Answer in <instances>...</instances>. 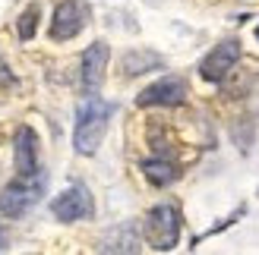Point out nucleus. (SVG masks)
<instances>
[{
  "label": "nucleus",
  "instance_id": "12",
  "mask_svg": "<svg viewBox=\"0 0 259 255\" xmlns=\"http://www.w3.org/2000/svg\"><path fill=\"white\" fill-rule=\"evenodd\" d=\"M38 13H41V10H38V4H35V7H29L19 16V38H22V41H29V38L35 35V29H38Z\"/></svg>",
  "mask_w": 259,
  "mask_h": 255
},
{
  "label": "nucleus",
  "instance_id": "9",
  "mask_svg": "<svg viewBox=\"0 0 259 255\" xmlns=\"http://www.w3.org/2000/svg\"><path fill=\"white\" fill-rule=\"evenodd\" d=\"M13 155H16V170L19 176H32L38 173V139L29 126H19L16 130V145H13Z\"/></svg>",
  "mask_w": 259,
  "mask_h": 255
},
{
  "label": "nucleus",
  "instance_id": "8",
  "mask_svg": "<svg viewBox=\"0 0 259 255\" xmlns=\"http://www.w3.org/2000/svg\"><path fill=\"white\" fill-rule=\"evenodd\" d=\"M108 57H111V50L105 41H95L92 47H85V54H82V88H85V95H98L101 82H105Z\"/></svg>",
  "mask_w": 259,
  "mask_h": 255
},
{
  "label": "nucleus",
  "instance_id": "6",
  "mask_svg": "<svg viewBox=\"0 0 259 255\" xmlns=\"http://www.w3.org/2000/svg\"><path fill=\"white\" fill-rule=\"evenodd\" d=\"M51 211H54L57 221H79L92 214V196H89L85 186H70L51 202Z\"/></svg>",
  "mask_w": 259,
  "mask_h": 255
},
{
  "label": "nucleus",
  "instance_id": "7",
  "mask_svg": "<svg viewBox=\"0 0 259 255\" xmlns=\"http://www.w3.org/2000/svg\"><path fill=\"white\" fill-rule=\"evenodd\" d=\"M184 98H187V85L184 79H174V76H167V79L161 82H155L149 88H142V95L136 98V104L139 107H174V104H184Z\"/></svg>",
  "mask_w": 259,
  "mask_h": 255
},
{
  "label": "nucleus",
  "instance_id": "14",
  "mask_svg": "<svg viewBox=\"0 0 259 255\" xmlns=\"http://www.w3.org/2000/svg\"><path fill=\"white\" fill-rule=\"evenodd\" d=\"M0 246H4V239H0Z\"/></svg>",
  "mask_w": 259,
  "mask_h": 255
},
{
  "label": "nucleus",
  "instance_id": "2",
  "mask_svg": "<svg viewBox=\"0 0 259 255\" xmlns=\"http://www.w3.org/2000/svg\"><path fill=\"white\" fill-rule=\"evenodd\" d=\"M142 236L146 243L158 252H167L177 246V236H180V214L174 205H155L146 214V224H142Z\"/></svg>",
  "mask_w": 259,
  "mask_h": 255
},
{
  "label": "nucleus",
  "instance_id": "11",
  "mask_svg": "<svg viewBox=\"0 0 259 255\" xmlns=\"http://www.w3.org/2000/svg\"><path fill=\"white\" fill-rule=\"evenodd\" d=\"M161 67V57L158 54H149V50H142V54H126L123 57V70L130 76L136 73H149V70H158Z\"/></svg>",
  "mask_w": 259,
  "mask_h": 255
},
{
  "label": "nucleus",
  "instance_id": "10",
  "mask_svg": "<svg viewBox=\"0 0 259 255\" xmlns=\"http://www.w3.org/2000/svg\"><path fill=\"white\" fill-rule=\"evenodd\" d=\"M142 173H146V180L155 183V186H167V183H174V180H177L174 164H171V161H161V158H149V161H142Z\"/></svg>",
  "mask_w": 259,
  "mask_h": 255
},
{
  "label": "nucleus",
  "instance_id": "3",
  "mask_svg": "<svg viewBox=\"0 0 259 255\" xmlns=\"http://www.w3.org/2000/svg\"><path fill=\"white\" fill-rule=\"evenodd\" d=\"M45 193V173L38 170L32 176H19L16 183H10L0 196V214L4 218H22Z\"/></svg>",
  "mask_w": 259,
  "mask_h": 255
},
{
  "label": "nucleus",
  "instance_id": "5",
  "mask_svg": "<svg viewBox=\"0 0 259 255\" xmlns=\"http://www.w3.org/2000/svg\"><path fill=\"white\" fill-rule=\"evenodd\" d=\"M89 22V7L79 4V0H67L60 4L57 13H54V22H51V38L54 41H70L76 38Z\"/></svg>",
  "mask_w": 259,
  "mask_h": 255
},
{
  "label": "nucleus",
  "instance_id": "4",
  "mask_svg": "<svg viewBox=\"0 0 259 255\" xmlns=\"http://www.w3.org/2000/svg\"><path fill=\"white\" fill-rule=\"evenodd\" d=\"M240 60V41L237 38H228V41L215 44L209 54H205V60L199 63V76L205 82H222L225 76L237 67Z\"/></svg>",
  "mask_w": 259,
  "mask_h": 255
},
{
  "label": "nucleus",
  "instance_id": "13",
  "mask_svg": "<svg viewBox=\"0 0 259 255\" xmlns=\"http://www.w3.org/2000/svg\"><path fill=\"white\" fill-rule=\"evenodd\" d=\"M256 38H259V25H256Z\"/></svg>",
  "mask_w": 259,
  "mask_h": 255
},
{
  "label": "nucleus",
  "instance_id": "1",
  "mask_svg": "<svg viewBox=\"0 0 259 255\" xmlns=\"http://www.w3.org/2000/svg\"><path fill=\"white\" fill-rule=\"evenodd\" d=\"M114 113V104H108L98 95H85V101L76 107V130H73V148L79 155H95L101 139L108 133V120Z\"/></svg>",
  "mask_w": 259,
  "mask_h": 255
}]
</instances>
